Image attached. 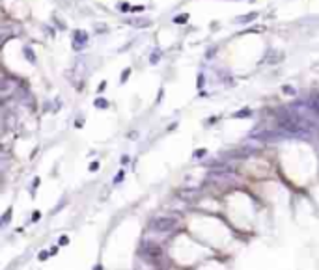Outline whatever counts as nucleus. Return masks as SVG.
Masks as SVG:
<instances>
[{
  "label": "nucleus",
  "mask_w": 319,
  "mask_h": 270,
  "mask_svg": "<svg viewBox=\"0 0 319 270\" xmlns=\"http://www.w3.org/2000/svg\"><path fill=\"white\" fill-rule=\"evenodd\" d=\"M105 86H107V82H101V84H99V91H103V89H105Z\"/></svg>",
  "instance_id": "6"
},
{
  "label": "nucleus",
  "mask_w": 319,
  "mask_h": 270,
  "mask_svg": "<svg viewBox=\"0 0 319 270\" xmlns=\"http://www.w3.org/2000/svg\"><path fill=\"white\" fill-rule=\"evenodd\" d=\"M189 19L187 15H181V17H176V23H185V20Z\"/></svg>",
  "instance_id": "3"
},
{
  "label": "nucleus",
  "mask_w": 319,
  "mask_h": 270,
  "mask_svg": "<svg viewBox=\"0 0 319 270\" xmlns=\"http://www.w3.org/2000/svg\"><path fill=\"white\" fill-rule=\"evenodd\" d=\"M129 71H131V69H125V73H123V77H121V80H125V78L129 77Z\"/></svg>",
  "instance_id": "5"
},
{
  "label": "nucleus",
  "mask_w": 319,
  "mask_h": 270,
  "mask_svg": "<svg viewBox=\"0 0 319 270\" xmlns=\"http://www.w3.org/2000/svg\"><path fill=\"white\" fill-rule=\"evenodd\" d=\"M95 105L99 106V108H103V106L107 108V106H108V102H107V101H103V99H97V102H95Z\"/></svg>",
  "instance_id": "2"
},
{
  "label": "nucleus",
  "mask_w": 319,
  "mask_h": 270,
  "mask_svg": "<svg viewBox=\"0 0 319 270\" xmlns=\"http://www.w3.org/2000/svg\"><path fill=\"white\" fill-rule=\"evenodd\" d=\"M121 179H123V173H121V171H120V173H118V177L114 179V183H120V181H121Z\"/></svg>",
  "instance_id": "4"
},
{
  "label": "nucleus",
  "mask_w": 319,
  "mask_h": 270,
  "mask_svg": "<svg viewBox=\"0 0 319 270\" xmlns=\"http://www.w3.org/2000/svg\"><path fill=\"white\" fill-rule=\"evenodd\" d=\"M174 225H176V220L172 218H159L153 222V227H157L159 231H170Z\"/></svg>",
  "instance_id": "1"
}]
</instances>
